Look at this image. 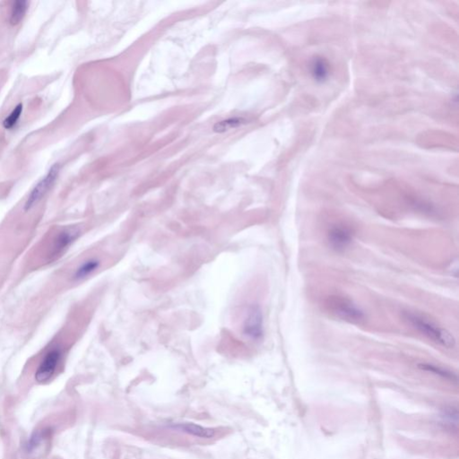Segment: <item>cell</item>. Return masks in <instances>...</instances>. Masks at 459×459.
I'll return each instance as SVG.
<instances>
[{"instance_id": "cell-5", "label": "cell", "mask_w": 459, "mask_h": 459, "mask_svg": "<svg viewBox=\"0 0 459 459\" xmlns=\"http://www.w3.org/2000/svg\"><path fill=\"white\" fill-rule=\"evenodd\" d=\"M244 334L253 340H259L263 336V315L258 306H252L247 312L243 326Z\"/></svg>"}, {"instance_id": "cell-2", "label": "cell", "mask_w": 459, "mask_h": 459, "mask_svg": "<svg viewBox=\"0 0 459 459\" xmlns=\"http://www.w3.org/2000/svg\"><path fill=\"white\" fill-rule=\"evenodd\" d=\"M327 310L339 318L351 322L358 323L364 319L365 315L358 306L352 300L344 297L331 296L326 301Z\"/></svg>"}, {"instance_id": "cell-13", "label": "cell", "mask_w": 459, "mask_h": 459, "mask_svg": "<svg viewBox=\"0 0 459 459\" xmlns=\"http://www.w3.org/2000/svg\"><path fill=\"white\" fill-rule=\"evenodd\" d=\"M312 74L316 80H325L328 75L327 64L321 58L315 59L314 63L312 64Z\"/></svg>"}, {"instance_id": "cell-8", "label": "cell", "mask_w": 459, "mask_h": 459, "mask_svg": "<svg viewBox=\"0 0 459 459\" xmlns=\"http://www.w3.org/2000/svg\"><path fill=\"white\" fill-rule=\"evenodd\" d=\"M79 235V230L75 228H69V229L61 230L57 237L55 238L53 242L52 256H57L58 254L63 252L66 248L71 245V243L75 241Z\"/></svg>"}, {"instance_id": "cell-4", "label": "cell", "mask_w": 459, "mask_h": 459, "mask_svg": "<svg viewBox=\"0 0 459 459\" xmlns=\"http://www.w3.org/2000/svg\"><path fill=\"white\" fill-rule=\"evenodd\" d=\"M62 358V351L54 348L48 352L43 360L40 362L35 373V379L39 383H44L52 379L57 371V366Z\"/></svg>"}, {"instance_id": "cell-11", "label": "cell", "mask_w": 459, "mask_h": 459, "mask_svg": "<svg viewBox=\"0 0 459 459\" xmlns=\"http://www.w3.org/2000/svg\"><path fill=\"white\" fill-rule=\"evenodd\" d=\"M100 265V262L96 259H90L81 265L75 271L74 277L77 280L84 279L88 276H90L95 270L97 269Z\"/></svg>"}, {"instance_id": "cell-14", "label": "cell", "mask_w": 459, "mask_h": 459, "mask_svg": "<svg viewBox=\"0 0 459 459\" xmlns=\"http://www.w3.org/2000/svg\"><path fill=\"white\" fill-rule=\"evenodd\" d=\"M23 113V104H19L12 110L11 113L3 121V126L6 129H12L18 124V121Z\"/></svg>"}, {"instance_id": "cell-3", "label": "cell", "mask_w": 459, "mask_h": 459, "mask_svg": "<svg viewBox=\"0 0 459 459\" xmlns=\"http://www.w3.org/2000/svg\"><path fill=\"white\" fill-rule=\"evenodd\" d=\"M60 172V166L59 164H54L53 166L50 169L45 177L41 178L38 184L34 188V190L31 191L29 195L27 200L24 204V211L28 212L35 205H37L41 198L46 195L48 191L51 190L53 184L55 183L56 179L58 177V174Z\"/></svg>"}, {"instance_id": "cell-6", "label": "cell", "mask_w": 459, "mask_h": 459, "mask_svg": "<svg viewBox=\"0 0 459 459\" xmlns=\"http://www.w3.org/2000/svg\"><path fill=\"white\" fill-rule=\"evenodd\" d=\"M329 245L337 251H342L349 247L353 241V233L344 226H335L327 233Z\"/></svg>"}, {"instance_id": "cell-1", "label": "cell", "mask_w": 459, "mask_h": 459, "mask_svg": "<svg viewBox=\"0 0 459 459\" xmlns=\"http://www.w3.org/2000/svg\"><path fill=\"white\" fill-rule=\"evenodd\" d=\"M405 318L409 322L414 328H416L423 335L428 336L437 344H441L447 348H453L456 344V340L453 335L448 332V330L439 327L435 323L430 321L422 316L406 312Z\"/></svg>"}, {"instance_id": "cell-10", "label": "cell", "mask_w": 459, "mask_h": 459, "mask_svg": "<svg viewBox=\"0 0 459 459\" xmlns=\"http://www.w3.org/2000/svg\"><path fill=\"white\" fill-rule=\"evenodd\" d=\"M49 437L50 430H42L35 432V434L30 438L26 444V452L32 454L35 453V451H38L42 444L46 443Z\"/></svg>"}, {"instance_id": "cell-15", "label": "cell", "mask_w": 459, "mask_h": 459, "mask_svg": "<svg viewBox=\"0 0 459 459\" xmlns=\"http://www.w3.org/2000/svg\"><path fill=\"white\" fill-rule=\"evenodd\" d=\"M420 367L422 368L423 370H424V371H431V372L436 373V374H439V375H441V376L445 377V378H453V374H452V373L448 372V371L443 370V369L436 367V366H433V365H430V364H422V365H420Z\"/></svg>"}, {"instance_id": "cell-12", "label": "cell", "mask_w": 459, "mask_h": 459, "mask_svg": "<svg viewBox=\"0 0 459 459\" xmlns=\"http://www.w3.org/2000/svg\"><path fill=\"white\" fill-rule=\"evenodd\" d=\"M246 121L242 118H233V119H229L226 121H221L216 123L213 126V130L215 132L223 133L225 131H228L230 129L235 128L238 126H241L242 124H245Z\"/></svg>"}, {"instance_id": "cell-7", "label": "cell", "mask_w": 459, "mask_h": 459, "mask_svg": "<svg viewBox=\"0 0 459 459\" xmlns=\"http://www.w3.org/2000/svg\"><path fill=\"white\" fill-rule=\"evenodd\" d=\"M168 428L174 430H178L181 432H185L192 436L210 439L214 436V430L210 428H205L200 425L195 424L192 423H178V424H171L167 426Z\"/></svg>"}, {"instance_id": "cell-9", "label": "cell", "mask_w": 459, "mask_h": 459, "mask_svg": "<svg viewBox=\"0 0 459 459\" xmlns=\"http://www.w3.org/2000/svg\"><path fill=\"white\" fill-rule=\"evenodd\" d=\"M29 2L26 0H17L13 3L10 14V23L17 25L23 20L28 10Z\"/></svg>"}]
</instances>
